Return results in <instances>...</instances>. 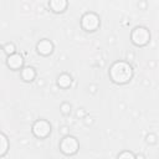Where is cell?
I'll return each mask as SVG.
<instances>
[{"label": "cell", "mask_w": 159, "mask_h": 159, "mask_svg": "<svg viewBox=\"0 0 159 159\" xmlns=\"http://www.w3.org/2000/svg\"><path fill=\"white\" fill-rule=\"evenodd\" d=\"M109 78L116 84H127L133 78L134 71L129 62L127 61H116L112 63L108 71Z\"/></svg>", "instance_id": "cell-1"}, {"label": "cell", "mask_w": 159, "mask_h": 159, "mask_svg": "<svg viewBox=\"0 0 159 159\" xmlns=\"http://www.w3.org/2000/svg\"><path fill=\"white\" fill-rule=\"evenodd\" d=\"M130 41L137 47H143L150 41V32L144 26H137L130 32Z\"/></svg>", "instance_id": "cell-2"}, {"label": "cell", "mask_w": 159, "mask_h": 159, "mask_svg": "<svg viewBox=\"0 0 159 159\" xmlns=\"http://www.w3.org/2000/svg\"><path fill=\"white\" fill-rule=\"evenodd\" d=\"M58 148H60L62 154H65L67 157H71V155H75L78 152L80 143H78L76 137L68 134V135H63V138L60 140Z\"/></svg>", "instance_id": "cell-3"}, {"label": "cell", "mask_w": 159, "mask_h": 159, "mask_svg": "<svg viewBox=\"0 0 159 159\" xmlns=\"http://www.w3.org/2000/svg\"><path fill=\"white\" fill-rule=\"evenodd\" d=\"M99 25H101L99 16L96 12L88 11V12H84L83 16L81 17V26L87 32H94L99 27Z\"/></svg>", "instance_id": "cell-4"}, {"label": "cell", "mask_w": 159, "mask_h": 159, "mask_svg": "<svg viewBox=\"0 0 159 159\" xmlns=\"http://www.w3.org/2000/svg\"><path fill=\"white\" fill-rule=\"evenodd\" d=\"M32 134L39 139H45L51 134V124L46 119H37L31 127Z\"/></svg>", "instance_id": "cell-5"}, {"label": "cell", "mask_w": 159, "mask_h": 159, "mask_svg": "<svg viewBox=\"0 0 159 159\" xmlns=\"http://www.w3.org/2000/svg\"><path fill=\"white\" fill-rule=\"evenodd\" d=\"M6 66L11 70V71H21L24 67V58L21 55H19L17 52L7 56L6 58Z\"/></svg>", "instance_id": "cell-6"}, {"label": "cell", "mask_w": 159, "mask_h": 159, "mask_svg": "<svg viewBox=\"0 0 159 159\" xmlns=\"http://www.w3.org/2000/svg\"><path fill=\"white\" fill-rule=\"evenodd\" d=\"M36 50L41 56H48L53 51V43L47 39H42V40H40L37 42Z\"/></svg>", "instance_id": "cell-7"}, {"label": "cell", "mask_w": 159, "mask_h": 159, "mask_svg": "<svg viewBox=\"0 0 159 159\" xmlns=\"http://www.w3.org/2000/svg\"><path fill=\"white\" fill-rule=\"evenodd\" d=\"M67 6H68V2L65 1V0H60V1L58 0H52V1H48V7L55 14H62V12H65L66 9H67Z\"/></svg>", "instance_id": "cell-8"}, {"label": "cell", "mask_w": 159, "mask_h": 159, "mask_svg": "<svg viewBox=\"0 0 159 159\" xmlns=\"http://www.w3.org/2000/svg\"><path fill=\"white\" fill-rule=\"evenodd\" d=\"M20 76H21L22 81H25V82H32L36 78V70L32 66L22 67V70L20 71Z\"/></svg>", "instance_id": "cell-9"}, {"label": "cell", "mask_w": 159, "mask_h": 159, "mask_svg": "<svg viewBox=\"0 0 159 159\" xmlns=\"http://www.w3.org/2000/svg\"><path fill=\"white\" fill-rule=\"evenodd\" d=\"M71 83H72V77L66 72L61 73L58 76V78H57V84L61 88H68L71 86Z\"/></svg>", "instance_id": "cell-10"}, {"label": "cell", "mask_w": 159, "mask_h": 159, "mask_svg": "<svg viewBox=\"0 0 159 159\" xmlns=\"http://www.w3.org/2000/svg\"><path fill=\"white\" fill-rule=\"evenodd\" d=\"M7 150H9V139L2 132H0V158L5 157L7 154Z\"/></svg>", "instance_id": "cell-11"}, {"label": "cell", "mask_w": 159, "mask_h": 159, "mask_svg": "<svg viewBox=\"0 0 159 159\" xmlns=\"http://www.w3.org/2000/svg\"><path fill=\"white\" fill-rule=\"evenodd\" d=\"M0 47H1V50L4 51V53L6 56H11V55L16 53V46H15L14 42H6V43L1 45Z\"/></svg>", "instance_id": "cell-12"}, {"label": "cell", "mask_w": 159, "mask_h": 159, "mask_svg": "<svg viewBox=\"0 0 159 159\" xmlns=\"http://www.w3.org/2000/svg\"><path fill=\"white\" fill-rule=\"evenodd\" d=\"M117 159H135V155L130 150H123L117 155Z\"/></svg>", "instance_id": "cell-13"}, {"label": "cell", "mask_w": 159, "mask_h": 159, "mask_svg": "<svg viewBox=\"0 0 159 159\" xmlns=\"http://www.w3.org/2000/svg\"><path fill=\"white\" fill-rule=\"evenodd\" d=\"M71 104L70 103H67V102H63L62 104H61V107H60V111H61V113L63 114V116H68V114H71Z\"/></svg>", "instance_id": "cell-14"}, {"label": "cell", "mask_w": 159, "mask_h": 159, "mask_svg": "<svg viewBox=\"0 0 159 159\" xmlns=\"http://www.w3.org/2000/svg\"><path fill=\"white\" fill-rule=\"evenodd\" d=\"M147 142L150 144H155L157 143V135L155 134H149L147 135Z\"/></svg>", "instance_id": "cell-15"}, {"label": "cell", "mask_w": 159, "mask_h": 159, "mask_svg": "<svg viewBox=\"0 0 159 159\" xmlns=\"http://www.w3.org/2000/svg\"><path fill=\"white\" fill-rule=\"evenodd\" d=\"M70 128L67 127V125H62V127H60V133L62 134V135H68L70 134V130H68Z\"/></svg>", "instance_id": "cell-16"}, {"label": "cell", "mask_w": 159, "mask_h": 159, "mask_svg": "<svg viewBox=\"0 0 159 159\" xmlns=\"http://www.w3.org/2000/svg\"><path fill=\"white\" fill-rule=\"evenodd\" d=\"M135 159H145V157L140 153V154H137V155H135Z\"/></svg>", "instance_id": "cell-17"}]
</instances>
